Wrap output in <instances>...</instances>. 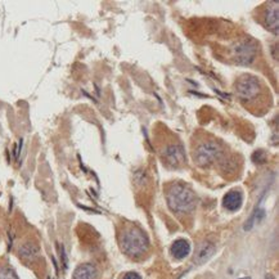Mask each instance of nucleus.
I'll return each instance as SVG.
<instances>
[{"label":"nucleus","instance_id":"f257e3e1","mask_svg":"<svg viewBox=\"0 0 279 279\" xmlns=\"http://www.w3.org/2000/svg\"><path fill=\"white\" fill-rule=\"evenodd\" d=\"M167 205L174 212H179V214H186L189 212L196 206V197L193 192L188 188V186H183V184H172L167 190Z\"/></svg>","mask_w":279,"mask_h":279},{"label":"nucleus","instance_id":"f03ea898","mask_svg":"<svg viewBox=\"0 0 279 279\" xmlns=\"http://www.w3.org/2000/svg\"><path fill=\"white\" fill-rule=\"evenodd\" d=\"M122 251L129 256H141L148 250L149 242L144 232L137 227H130L122 232L120 237Z\"/></svg>","mask_w":279,"mask_h":279},{"label":"nucleus","instance_id":"7ed1b4c3","mask_svg":"<svg viewBox=\"0 0 279 279\" xmlns=\"http://www.w3.org/2000/svg\"><path fill=\"white\" fill-rule=\"evenodd\" d=\"M235 93L241 100L252 102L261 93V85L254 76H243L235 84Z\"/></svg>","mask_w":279,"mask_h":279},{"label":"nucleus","instance_id":"20e7f679","mask_svg":"<svg viewBox=\"0 0 279 279\" xmlns=\"http://www.w3.org/2000/svg\"><path fill=\"white\" fill-rule=\"evenodd\" d=\"M220 147L215 141H206L194 152V160L200 166H206L216 161L220 156Z\"/></svg>","mask_w":279,"mask_h":279},{"label":"nucleus","instance_id":"39448f33","mask_svg":"<svg viewBox=\"0 0 279 279\" xmlns=\"http://www.w3.org/2000/svg\"><path fill=\"white\" fill-rule=\"evenodd\" d=\"M257 54V45L252 40H242L234 46V57L238 63L250 65Z\"/></svg>","mask_w":279,"mask_h":279},{"label":"nucleus","instance_id":"423d86ee","mask_svg":"<svg viewBox=\"0 0 279 279\" xmlns=\"http://www.w3.org/2000/svg\"><path fill=\"white\" fill-rule=\"evenodd\" d=\"M162 156H163V159L166 160L167 163L174 166L180 165V163L186 161L184 149L179 144H170L165 147V149L162 152Z\"/></svg>","mask_w":279,"mask_h":279},{"label":"nucleus","instance_id":"0eeeda50","mask_svg":"<svg viewBox=\"0 0 279 279\" xmlns=\"http://www.w3.org/2000/svg\"><path fill=\"white\" fill-rule=\"evenodd\" d=\"M215 254V246L209 241H205L200 243V246L197 247V251L194 254V262L197 265H202L206 261H209L211 256Z\"/></svg>","mask_w":279,"mask_h":279},{"label":"nucleus","instance_id":"6e6552de","mask_svg":"<svg viewBox=\"0 0 279 279\" xmlns=\"http://www.w3.org/2000/svg\"><path fill=\"white\" fill-rule=\"evenodd\" d=\"M242 194L238 190H231L229 193H227L223 198V205L227 210L229 211H237L239 207L242 206Z\"/></svg>","mask_w":279,"mask_h":279},{"label":"nucleus","instance_id":"1a4fd4ad","mask_svg":"<svg viewBox=\"0 0 279 279\" xmlns=\"http://www.w3.org/2000/svg\"><path fill=\"white\" fill-rule=\"evenodd\" d=\"M265 22L269 30L273 32L278 31V4L269 3V7L266 9Z\"/></svg>","mask_w":279,"mask_h":279},{"label":"nucleus","instance_id":"9d476101","mask_svg":"<svg viewBox=\"0 0 279 279\" xmlns=\"http://www.w3.org/2000/svg\"><path fill=\"white\" fill-rule=\"evenodd\" d=\"M171 255L176 258H184L186 256L189 255L190 246L189 242L186 239H178L172 243L171 246Z\"/></svg>","mask_w":279,"mask_h":279},{"label":"nucleus","instance_id":"9b49d317","mask_svg":"<svg viewBox=\"0 0 279 279\" xmlns=\"http://www.w3.org/2000/svg\"><path fill=\"white\" fill-rule=\"evenodd\" d=\"M73 279H97V269L92 264H83L75 270Z\"/></svg>","mask_w":279,"mask_h":279},{"label":"nucleus","instance_id":"f8f14e48","mask_svg":"<svg viewBox=\"0 0 279 279\" xmlns=\"http://www.w3.org/2000/svg\"><path fill=\"white\" fill-rule=\"evenodd\" d=\"M20 255L23 258H26V260H34V258L38 257L39 255L38 246L31 245V243H26V245L22 246V248L20 250Z\"/></svg>","mask_w":279,"mask_h":279},{"label":"nucleus","instance_id":"ddd939ff","mask_svg":"<svg viewBox=\"0 0 279 279\" xmlns=\"http://www.w3.org/2000/svg\"><path fill=\"white\" fill-rule=\"evenodd\" d=\"M0 279H18L16 273L9 268L0 269Z\"/></svg>","mask_w":279,"mask_h":279},{"label":"nucleus","instance_id":"4468645a","mask_svg":"<svg viewBox=\"0 0 279 279\" xmlns=\"http://www.w3.org/2000/svg\"><path fill=\"white\" fill-rule=\"evenodd\" d=\"M252 159H254V161L255 162H257V160H261L260 162H264L266 160V156H265V153H264V152L260 149V151H257V152H255V153H254Z\"/></svg>","mask_w":279,"mask_h":279},{"label":"nucleus","instance_id":"2eb2a0df","mask_svg":"<svg viewBox=\"0 0 279 279\" xmlns=\"http://www.w3.org/2000/svg\"><path fill=\"white\" fill-rule=\"evenodd\" d=\"M124 279H141V278H140V276H139L138 273L130 272V273H126V274H125Z\"/></svg>","mask_w":279,"mask_h":279},{"label":"nucleus","instance_id":"dca6fc26","mask_svg":"<svg viewBox=\"0 0 279 279\" xmlns=\"http://www.w3.org/2000/svg\"><path fill=\"white\" fill-rule=\"evenodd\" d=\"M265 279H274V278H273V276H266Z\"/></svg>","mask_w":279,"mask_h":279},{"label":"nucleus","instance_id":"f3484780","mask_svg":"<svg viewBox=\"0 0 279 279\" xmlns=\"http://www.w3.org/2000/svg\"><path fill=\"white\" fill-rule=\"evenodd\" d=\"M241 279H251L250 277H246V278H241Z\"/></svg>","mask_w":279,"mask_h":279}]
</instances>
